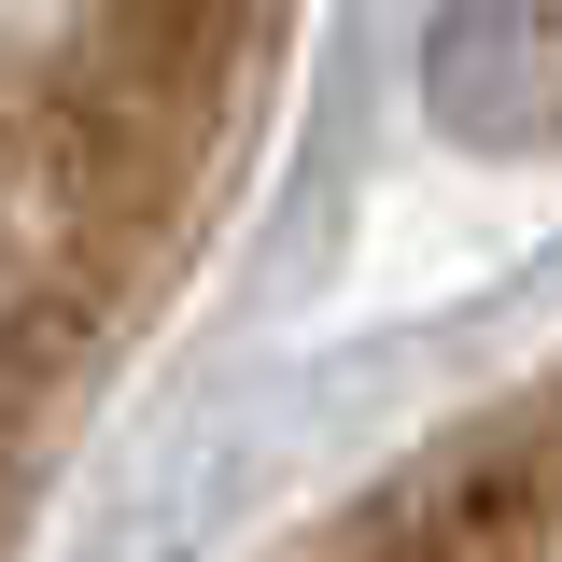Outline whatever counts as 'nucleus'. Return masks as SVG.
<instances>
[{"mask_svg": "<svg viewBox=\"0 0 562 562\" xmlns=\"http://www.w3.org/2000/svg\"><path fill=\"white\" fill-rule=\"evenodd\" d=\"M310 562H562V380L338 520Z\"/></svg>", "mask_w": 562, "mask_h": 562, "instance_id": "obj_2", "label": "nucleus"}, {"mask_svg": "<svg viewBox=\"0 0 562 562\" xmlns=\"http://www.w3.org/2000/svg\"><path fill=\"white\" fill-rule=\"evenodd\" d=\"M295 0H0V549L183 281Z\"/></svg>", "mask_w": 562, "mask_h": 562, "instance_id": "obj_1", "label": "nucleus"}]
</instances>
